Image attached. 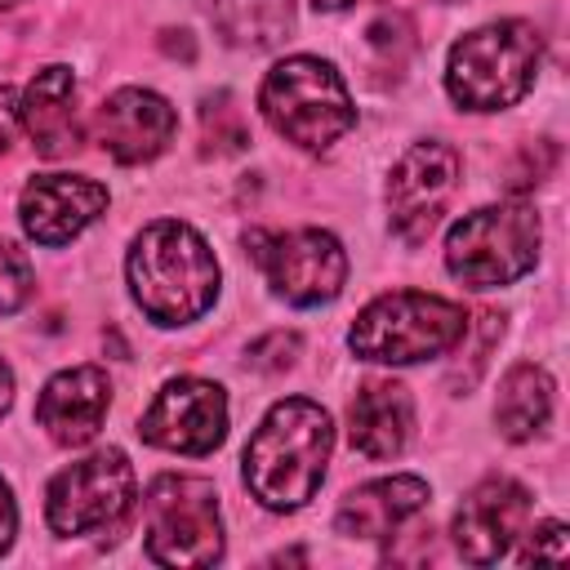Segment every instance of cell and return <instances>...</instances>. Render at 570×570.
<instances>
[{
  "label": "cell",
  "instance_id": "cell-27",
  "mask_svg": "<svg viewBox=\"0 0 570 570\" xmlns=\"http://www.w3.org/2000/svg\"><path fill=\"white\" fill-rule=\"evenodd\" d=\"M321 13H338V9H352V4H365V0H312Z\"/></svg>",
  "mask_w": 570,
  "mask_h": 570
},
{
  "label": "cell",
  "instance_id": "cell-22",
  "mask_svg": "<svg viewBox=\"0 0 570 570\" xmlns=\"http://www.w3.org/2000/svg\"><path fill=\"white\" fill-rule=\"evenodd\" d=\"M517 543H521L517 561H566L570 557V534H566L561 521H543L534 530L525 525V534Z\"/></svg>",
  "mask_w": 570,
  "mask_h": 570
},
{
  "label": "cell",
  "instance_id": "cell-9",
  "mask_svg": "<svg viewBox=\"0 0 570 570\" xmlns=\"http://www.w3.org/2000/svg\"><path fill=\"white\" fill-rule=\"evenodd\" d=\"M134 503V463L125 450L107 445L62 468L45 490V517L53 534H89L116 525Z\"/></svg>",
  "mask_w": 570,
  "mask_h": 570
},
{
  "label": "cell",
  "instance_id": "cell-1",
  "mask_svg": "<svg viewBox=\"0 0 570 570\" xmlns=\"http://www.w3.org/2000/svg\"><path fill=\"white\" fill-rule=\"evenodd\" d=\"M334 450V419L307 396L276 401L245 445V485L272 512L303 508L321 481Z\"/></svg>",
  "mask_w": 570,
  "mask_h": 570
},
{
  "label": "cell",
  "instance_id": "cell-14",
  "mask_svg": "<svg viewBox=\"0 0 570 570\" xmlns=\"http://www.w3.org/2000/svg\"><path fill=\"white\" fill-rule=\"evenodd\" d=\"M102 209H107V187L85 174H36L18 196L22 232L49 249L76 240Z\"/></svg>",
  "mask_w": 570,
  "mask_h": 570
},
{
  "label": "cell",
  "instance_id": "cell-19",
  "mask_svg": "<svg viewBox=\"0 0 570 570\" xmlns=\"http://www.w3.org/2000/svg\"><path fill=\"white\" fill-rule=\"evenodd\" d=\"M552 419V379L543 365H512L499 383V401H494V423L508 441H530L543 432V423Z\"/></svg>",
  "mask_w": 570,
  "mask_h": 570
},
{
  "label": "cell",
  "instance_id": "cell-24",
  "mask_svg": "<svg viewBox=\"0 0 570 570\" xmlns=\"http://www.w3.org/2000/svg\"><path fill=\"white\" fill-rule=\"evenodd\" d=\"M13 534H18V503H13V490H9V481L0 476V557L9 552Z\"/></svg>",
  "mask_w": 570,
  "mask_h": 570
},
{
  "label": "cell",
  "instance_id": "cell-2",
  "mask_svg": "<svg viewBox=\"0 0 570 570\" xmlns=\"http://www.w3.org/2000/svg\"><path fill=\"white\" fill-rule=\"evenodd\" d=\"M129 294L156 325H187L218 298V258L191 223H147L125 258Z\"/></svg>",
  "mask_w": 570,
  "mask_h": 570
},
{
  "label": "cell",
  "instance_id": "cell-8",
  "mask_svg": "<svg viewBox=\"0 0 570 570\" xmlns=\"http://www.w3.org/2000/svg\"><path fill=\"white\" fill-rule=\"evenodd\" d=\"M245 249L263 267L267 285L276 298L294 307H321L338 298L347 281V254L338 236L321 227H298V232H249Z\"/></svg>",
  "mask_w": 570,
  "mask_h": 570
},
{
  "label": "cell",
  "instance_id": "cell-13",
  "mask_svg": "<svg viewBox=\"0 0 570 570\" xmlns=\"http://www.w3.org/2000/svg\"><path fill=\"white\" fill-rule=\"evenodd\" d=\"M174 134H178L174 107L156 89H138V85L107 94L94 116V142L120 165L156 160L174 142Z\"/></svg>",
  "mask_w": 570,
  "mask_h": 570
},
{
  "label": "cell",
  "instance_id": "cell-20",
  "mask_svg": "<svg viewBox=\"0 0 570 570\" xmlns=\"http://www.w3.org/2000/svg\"><path fill=\"white\" fill-rule=\"evenodd\" d=\"M209 13L232 49H276L294 31V0H214Z\"/></svg>",
  "mask_w": 570,
  "mask_h": 570
},
{
  "label": "cell",
  "instance_id": "cell-21",
  "mask_svg": "<svg viewBox=\"0 0 570 570\" xmlns=\"http://www.w3.org/2000/svg\"><path fill=\"white\" fill-rule=\"evenodd\" d=\"M36 289V272H31V258L13 245V240H0V312H18Z\"/></svg>",
  "mask_w": 570,
  "mask_h": 570
},
{
  "label": "cell",
  "instance_id": "cell-17",
  "mask_svg": "<svg viewBox=\"0 0 570 570\" xmlns=\"http://www.w3.org/2000/svg\"><path fill=\"white\" fill-rule=\"evenodd\" d=\"M432 490L423 476H379L365 481L356 490L343 494L338 512H334V530L347 539H387L396 534L410 517H419L428 508Z\"/></svg>",
  "mask_w": 570,
  "mask_h": 570
},
{
  "label": "cell",
  "instance_id": "cell-10",
  "mask_svg": "<svg viewBox=\"0 0 570 570\" xmlns=\"http://www.w3.org/2000/svg\"><path fill=\"white\" fill-rule=\"evenodd\" d=\"M459 187V151L450 142H414L387 174V218L405 245H419L445 214Z\"/></svg>",
  "mask_w": 570,
  "mask_h": 570
},
{
  "label": "cell",
  "instance_id": "cell-7",
  "mask_svg": "<svg viewBox=\"0 0 570 570\" xmlns=\"http://www.w3.org/2000/svg\"><path fill=\"white\" fill-rule=\"evenodd\" d=\"M142 548L156 566H214L223 557L214 481L178 472L156 476L142 499Z\"/></svg>",
  "mask_w": 570,
  "mask_h": 570
},
{
  "label": "cell",
  "instance_id": "cell-4",
  "mask_svg": "<svg viewBox=\"0 0 570 570\" xmlns=\"http://www.w3.org/2000/svg\"><path fill=\"white\" fill-rule=\"evenodd\" d=\"M468 338V312L450 298L392 289L365 303L347 330V347L374 365H419L454 352Z\"/></svg>",
  "mask_w": 570,
  "mask_h": 570
},
{
  "label": "cell",
  "instance_id": "cell-23",
  "mask_svg": "<svg viewBox=\"0 0 570 570\" xmlns=\"http://www.w3.org/2000/svg\"><path fill=\"white\" fill-rule=\"evenodd\" d=\"M294 356H298V334H285V330H276V334H267L249 347L254 370H285Z\"/></svg>",
  "mask_w": 570,
  "mask_h": 570
},
{
  "label": "cell",
  "instance_id": "cell-15",
  "mask_svg": "<svg viewBox=\"0 0 570 570\" xmlns=\"http://www.w3.org/2000/svg\"><path fill=\"white\" fill-rule=\"evenodd\" d=\"M111 405V383L98 365H71L53 374L36 401V423L58 445H85L98 436Z\"/></svg>",
  "mask_w": 570,
  "mask_h": 570
},
{
  "label": "cell",
  "instance_id": "cell-28",
  "mask_svg": "<svg viewBox=\"0 0 570 570\" xmlns=\"http://www.w3.org/2000/svg\"><path fill=\"white\" fill-rule=\"evenodd\" d=\"M13 4H22V0H0V9H13Z\"/></svg>",
  "mask_w": 570,
  "mask_h": 570
},
{
  "label": "cell",
  "instance_id": "cell-3",
  "mask_svg": "<svg viewBox=\"0 0 570 570\" xmlns=\"http://www.w3.org/2000/svg\"><path fill=\"white\" fill-rule=\"evenodd\" d=\"M543 36L521 18H499L450 45L445 94L463 111H503L521 102L539 76Z\"/></svg>",
  "mask_w": 570,
  "mask_h": 570
},
{
  "label": "cell",
  "instance_id": "cell-11",
  "mask_svg": "<svg viewBox=\"0 0 570 570\" xmlns=\"http://www.w3.org/2000/svg\"><path fill=\"white\" fill-rule=\"evenodd\" d=\"M138 436L169 454H214L227 436V392L209 379H169L142 410Z\"/></svg>",
  "mask_w": 570,
  "mask_h": 570
},
{
  "label": "cell",
  "instance_id": "cell-12",
  "mask_svg": "<svg viewBox=\"0 0 570 570\" xmlns=\"http://www.w3.org/2000/svg\"><path fill=\"white\" fill-rule=\"evenodd\" d=\"M525 525H530V490L517 485L512 476H485L459 503L450 534L463 561L494 566L517 548Z\"/></svg>",
  "mask_w": 570,
  "mask_h": 570
},
{
  "label": "cell",
  "instance_id": "cell-16",
  "mask_svg": "<svg viewBox=\"0 0 570 570\" xmlns=\"http://www.w3.org/2000/svg\"><path fill=\"white\" fill-rule=\"evenodd\" d=\"M18 125L27 129L31 147L49 160L80 147V111H76V76L71 67L53 62L31 76L18 98Z\"/></svg>",
  "mask_w": 570,
  "mask_h": 570
},
{
  "label": "cell",
  "instance_id": "cell-25",
  "mask_svg": "<svg viewBox=\"0 0 570 570\" xmlns=\"http://www.w3.org/2000/svg\"><path fill=\"white\" fill-rule=\"evenodd\" d=\"M13 129H18V94L0 85V151L13 142Z\"/></svg>",
  "mask_w": 570,
  "mask_h": 570
},
{
  "label": "cell",
  "instance_id": "cell-5",
  "mask_svg": "<svg viewBox=\"0 0 570 570\" xmlns=\"http://www.w3.org/2000/svg\"><path fill=\"white\" fill-rule=\"evenodd\" d=\"M258 111L285 142L303 151H330L356 125V107H352L343 76L334 71V62L312 58V53L281 58L263 76Z\"/></svg>",
  "mask_w": 570,
  "mask_h": 570
},
{
  "label": "cell",
  "instance_id": "cell-18",
  "mask_svg": "<svg viewBox=\"0 0 570 570\" xmlns=\"http://www.w3.org/2000/svg\"><path fill=\"white\" fill-rule=\"evenodd\" d=\"M347 436H352V450H361L365 459L401 454L414 436L410 387H401L392 379H370L347 405Z\"/></svg>",
  "mask_w": 570,
  "mask_h": 570
},
{
  "label": "cell",
  "instance_id": "cell-26",
  "mask_svg": "<svg viewBox=\"0 0 570 570\" xmlns=\"http://www.w3.org/2000/svg\"><path fill=\"white\" fill-rule=\"evenodd\" d=\"M9 405H13V370L0 361V414H9Z\"/></svg>",
  "mask_w": 570,
  "mask_h": 570
},
{
  "label": "cell",
  "instance_id": "cell-6",
  "mask_svg": "<svg viewBox=\"0 0 570 570\" xmlns=\"http://www.w3.org/2000/svg\"><path fill=\"white\" fill-rule=\"evenodd\" d=\"M539 214L530 200L481 205L463 214L445 236V272L468 289H499L521 281L539 263Z\"/></svg>",
  "mask_w": 570,
  "mask_h": 570
}]
</instances>
